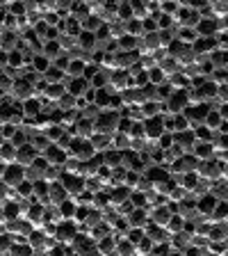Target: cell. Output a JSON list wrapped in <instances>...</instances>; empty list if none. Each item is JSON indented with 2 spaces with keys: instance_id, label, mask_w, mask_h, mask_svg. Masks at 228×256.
Segmentation results:
<instances>
[{
  "instance_id": "6da1fadb",
  "label": "cell",
  "mask_w": 228,
  "mask_h": 256,
  "mask_svg": "<svg viewBox=\"0 0 228 256\" xmlns=\"http://www.w3.org/2000/svg\"><path fill=\"white\" fill-rule=\"evenodd\" d=\"M121 114L112 110H103L98 117L94 119V133H103V135H117V126Z\"/></svg>"
},
{
  "instance_id": "7a4b0ae2",
  "label": "cell",
  "mask_w": 228,
  "mask_h": 256,
  "mask_svg": "<svg viewBox=\"0 0 228 256\" xmlns=\"http://www.w3.org/2000/svg\"><path fill=\"white\" fill-rule=\"evenodd\" d=\"M69 156H71V158H75V160H80V162H85V160L94 158L96 149L91 146L89 140L73 138V142H71V146H69Z\"/></svg>"
},
{
  "instance_id": "3957f363",
  "label": "cell",
  "mask_w": 228,
  "mask_h": 256,
  "mask_svg": "<svg viewBox=\"0 0 228 256\" xmlns=\"http://www.w3.org/2000/svg\"><path fill=\"white\" fill-rule=\"evenodd\" d=\"M75 236H78V224H75L73 220H64V222L57 224L53 238H55V242H59V245H71Z\"/></svg>"
},
{
  "instance_id": "277c9868",
  "label": "cell",
  "mask_w": 228,
  "mask_h": 256,
  "mask_svg": "<svg viewBox=\"0 0 228 256\" xmlns=\"http://www.w3.org/2000/svg\"><path fill=\"white\" fill-rule=\"evenodd\" d=\"M59 183H62V188L66 190L69 199H75L80 192L85 190V178L78 176V174H66V172H64L62 178H59Z\"/></svg>"
},
{
  "instance_id": "5b68a950",
  "label": "cell",
  "mask_w": 228,
  "mask_h": 256,
  "mask_svg": "<svg viewBox=\"0 0 228 256\" xmlns=\"http://www.w3.org/2000/svg\"><path fill=\"white\" fill-rule=\"evenodd\" d=\"M142 124H144V133H146V140H153V142H158L160 135H165V124H162V114L144 119Z\"/></svg>"
},
{
  "instance_id": "8992f818",
  "label": "cell",
  "mask_w": 228,
  "mask_h": 256,
  "mask_svg": "<svg viewBox=\"0 0 228 256\" xmlns=\"http://www.w3.org/2000/svg\"><path fill=\"white\" fill-rule=\"evenodd\" d=\"M23 181H25V170H23V167H18L16 162L5 167V172H2V183H5L7 188H16Z\"/></svg>"
},
{
  "instance_id": "52a82bcc",
  "label": "cell",
  "mask_w": 228,
  "mask_h": 256,
  "mask_svg": "<svg viewBox=\"0 0 228 256\" xmlns=\"http://www.w3.org/2000/svg\"><path fill=\"white\" fill-rule=\"evenodd\" d=\"M144 178H149L151 183H167L171 178V174H169V165H151V167H146V172H144Z\"/></svg>"
},
{
  "instance_id": "ba28073f",
  "label": "cell",
  "mask_w": 228,
  "mask_h": 256,
  "mask_svg": "<svg viewBox=\"0 0 228 256\" xmlns=\"http://www.w3.org/2000/svg\"><path fill=\"white\" fill-rule=\"evenodd\" d=\"M174 144L183 151V154H192L194 144H197L194 130H183V133H174Z\"/></svg>"
},
{
  "instance_id": "9c48e42d",
  "label": "cell",
  "mask_w": 228,
  "mask_h": 256,
  "mask_svg": "<svg viewBox=\"0 0 228 256\" xmlns=\"http://www.w3.org/2000/svg\"><path fill=\"white\" fill-rule=\"evenodd\" d=\"M41 108H43V101L39 98V96H32V98H27V101L21 103V112H23V117L25 119H34L41 114Z\"/></svg>"
},
{
  "instance_id": "30bf717a",
  "label": "cell",
  "mask_w": 228,
  "mask_h": 256,
  "mask_svg": "<svg viewBox=\"0 0 228 256\" xmlns=\"http://www.w3.org/2000/svg\"><path fill=\"white\" fill-rule=\"evenodd\" d=\"M37 156H39V154L34 151V146H32L30 142L23 144L21 149H16V165L25 170V167H30V165H32V160L37 158Z\"/></svg>"
},
{
  "instance_id": "8fae6325",
  "label": "cell",
  "mask_w": 228,
  "mask_h": 256,
  "mask_svg": "<svg viewBox=\"0 0 228 256\" xmlns=\"http://www.w3.org/2000/svg\"><path fill=\"white\" fill-rule=\"evenodd\" d=\"M128 224H130V229H144V226H149V213H146V208H133V213L128 215Z\"/></svg>"
},
{
  "instance_id": "7c38bea8",
  "label": "cell",
  "mask_w": 228,
  "mask_h": 256,
  "mask_svg": "<svg viewBox=\"0 0 228 256\" xmlns=\"http://www.w3.org/2000/svg\"><path fill=\"white\" fill-rule=\"evenodd\" d=\"M41 156L46 158L48 165H64V162H66V158H69V154H66V151H62V149H57L55 144H50V146H48Z\"/></svg>"
},
{
  "instance_id": "4fadbf2b",
  "label": "cell",
  "mask_w": 228,
  "mask_h": 256,
  "mask_svg": "<svg viewBox=\"0 0 228 256\" xmlns=\"http://www.w3.org/2000/svg\"><path fill=\"white\" fill-rule=\"evenodd\" d=\"M64 94H66V87L64 85H46V90H43V94L39 98L43 103H57Z\"/></svg>"
},
{
  "instance_id": "5bb4252c",
  "label": "cell",
  "mask_w": 228,
  "mask_h": 256,
  "mask_svg": "<svg viewBox=\"0 0 228 256\" xmlns=\"http://www.w3.org/2000/svg\"><path fill=\"white\" fill-rule=\"evenodd\" d=\"M75 42H78V48L80 50H82V53H87V55H91L96 50V37L94 34H91V32H80L78 34V39H75Z\"/></svg>"
},
{
  "instance_id": "9a60e30c",
  "label": "cell",
  "mask_w": 228,
  "mask_h": 256,
  "mask_svg": "<svg viewBox=\"0 0 228 256\" xmlns=\"http://www.w3.org/2000/svg\"><path fill=\"white\" fill-rule=\"evenodd\" d=\"M217 199L213 197V194H210V192H208V194H203V197H199L197 199V210H199V215H203V218H208V215L213 213V208L217 206Z\"/></svg>"
},
{
  "instance_id": "2e32d148",
  "label": "cell",
  "mask_w": 228,
  "mask_h": 256,
  "mask_svg": "<svg viewBox=\"0 0 228 256\" xmlns=\"http://www.w3.org/2000/svg\"><path fill=\"white\" fill-rule=\"evenodd\" d=\"M130 188H126V186H117V188H112L110 190V204H112V208H117L119 204H123V202H128V197H130Z\"/></svg>"
},
{
  "instance_id": "e0dca14e",
  "label": "cell",
  "mask_w": 228,
  "mask_h": 256,
  "mask_svg": "<svg viewBox=\"0 0 228 256\" xmlns=\"http://www.w3.org/2000/svg\"><path fill=\"white\" fill-rule=\"evenodd\" d=\"M192 156L201 162V160H213V144L210 142H197L194 149H192Z\"/></svg>"
},
{
  "instance_id": "ac0fdd59",
  "label": "cell",
  "mask_w": 228,
  "mask_h": 256,
  "mask_svg": "<svg viewBox=\"0 0 228 256\" xmlns=\"http://www.w3.org/2000/svg\"><path fill=\"white\" fill-rule=\"evenodd\" d=\"M18 34H14V32H2V37H0V50H5V53H11V50H16L18 48Z\"/></svg>"
},
{
  "instance_id": "d6986e66",
  "label": "cell",
  "mask_w": 228,
  "mask_h": 256,
  "mask_svg": "<svg viewBox=\"0 0 228 256\" xmlns=\"http://www.w3.org/2000/svg\"><path fill=\"white\" fill-rule=\"evenodd\" d=\"M87 87H89V82H87V80H82V78H73V80L69 82V85H66V94H71L73 98H80V96L85 94Z\"/></svg>"
},
{
  "instance_id": "ffe728a7",
  "label": "cell",
  "mask_w": 228,
  "mask_h": 256,
  "mask_svg": "<svg viewBox=\"0 0 228 256\" xmlns=\"http://www.w3.org/2000/svg\"><path fill=\"white\" fill-rule=\"evenodd\" d=\"M210 242H226V222L224 224H210V231L206 236Z\"/></svg>"
},
{
  "instance_id": "44dd1931",
  "label": "cell",
  "mask_w": 228,
  "mask_h": 256,
  "mask_svg": "<svg viewBox=\"0 0 228 256\" xmlns=\"http://www.w3.org/2000/svg\"><path fill=\"white\" fill-rule=\"evenodd\" d=\"M0 162L2 165H14L16 162V149L9 142H0Z\"/></svg>"
},
{
  "instance_id": "7402d4cb",
  "label": "cell",
  "mask_w": 228,
  "mask_h": 256,
  "mask_svg": "<svg viewBox=\"0 0 228 256\" xmlns=\"http://www.w3.org/2000/svg\"><path fill=\"white\" fill-rule=\"evenodd\" d=\"M64 76H66V74H64V71L55 69L53 64H50V66H48V69H46V74H43L41 78L46 80V85H62V82H64Z\"/></svg>"
},
{
  "instance_id": "603a6c76",
  "label": "cell",
  "mask_w": 228,
  "mask_h": 256,
  "mask_svg": "<svg viewBox=\"0 0 228 256\" xmlns=\"http://www.w3.org/2000/svg\"><path fill=\"white\" fill-rule=\"evenodd\" d=\"M110 76L112 71H105V69H98V74L94 76V78L89 80V85L94 87V90H105L107 85H110Z\"/></svg>"
},
{
  "instance_id": "cb8c5ba5",
  "label": "cell",
  "mask_w": 228,
  "mask_h": 256,
  "mask_svg": "<svg viewBox=\"0 0 228 256\" xmlns=\"http://www.w3.org/2000/svg\"><path fill=\"white\" fill-rule=\"evenodd\" d=\"M59 53H62V48H59L57 42H43L41 44V55L46 60H50V64H53V60L57 58Z\"/></svg>"
},
{
  "instance_id": "d4e9b609",
  "label": "cell",
  "mask_w": 228,
  "mask_h": 256,
  "mask_svg": "<svg viewBox=\"0 0 228 256\" xmlns=\"http://www.w3.org/2000/svg\"><path fill=\"white\" fill-rule=\"evenodd\" d=\"M101 26H103L101 18H98V16H94V14H89V16L85 18V21L80 23V30H85V32H91V34H96Z\"/></svg>"
},
{
  "instance_id": "484cf974",
  "label": "cell",
  "mask_w": 228,
  "mask_h": 256,
  "mask_svg": "<svg viewBox=\"0 0 228 256\" xmlns=\"http://www.w3.org/2000/svg\"><path fill=\"white\" fill-rule=\"evenodd\" d=\"M183 224H185V218H181V215H171L169 222H167V226H165V231L169 236L181 234V231H183Z\"/></svg>"
},
{
  "instance_id": "4316f807",
  "label": "cell",
  "mask_w": 228,
  "mask_h": 256,
  "mask_svg": "<svg viewBox=\"0 0 228 256\" xmlns=\"http://www.w3.org/2000/svg\"><path fill=\"white\" fill-rule=\"evenodd\" d=\"M57 208H59V213H62V220H73L78 204H75L73 199H66V202H62Z\"/></svg>"
},
{
  "instance_id": "83f0119b",
  "label": "cell",
  "mask_w": 228,
  "mask_h": 256,
  "mask_svg": "<svg viewBox=\"0 0 228 256\" xmlns=\"http://www.w3.org/2000/svg\"><path fill=\"white\" fill-rule=\"evenodd\" d=\"M48 66H50V60H46L43 55H34V60H32V71H34V74L43 76Z\"/></svg>"
},
{
  "instance_id": "f1b7e54d",
  "label": "cell",
  "mask_w": 228,
  "mask_h": 256,
  "mask_svg": "<svg viewBox=\"0 0 228 256\" xmlns=\"http://www.w3.org/2000/svg\"><path fill=\"white\" fill-rule=\"evenodd\" d=\"M7 66L14 71H18L23 66V53L21 50H11V53H7Z\"/></svg>"
},
{
  "instance_id": "f546056e",
  "label": "cell",
  "mask_w": 228,
  "mask_h": 256,
  "mask_svg": "<svg viewBox=\"0 0 228 256\" xmlns=\"http://www.w3.org/2000/svg\"><path fill=\"white\" fill-rule=\"evenodd\" d=\"M43 135H46V140H48L50 144H55V142H57V140L64 135V128L57 126V124H53V126H48L46 130H43Z\"/></svg>"
},
{
  "instance_id": "4dcf8cb0",
  "label": "cell",
  "mask_w": 228,
  "mask_h": 256,
  "mask_svg": "<svg viewBox=\"0 0 228 256\" xmlns=\"http://www.w3.org/2000/svg\"><path fill=\"white\" fill-rule=\"evenodd\" d=\"M149 74V85H155V87H160L162 82H167V78H165V74L155 66V69H151V71H146Z\"/></svg>"
},
{
  "instance_id": "1f68e13d",
  "label": "cell",
  "mask_w": 228,
  "mask_h": 256,
  "mask_svg": "<svg viewBox=\"0 0 228 256\" xmlns=\"http://www.w3.org/2000/svg\"><path fill=\"white\" fill-rule=\"evenodd\" d=\"M183 130H192L190 122L183 114H174V133H183Z\"/></svg>"
},
{
  "instance_id": "d6a6232c",
  "label": "cell",
  "mask_w": 228,
  "mask_h": 256,
  "mask_svg": "<svg viewBox=\"0 0 228 256\" xmlns=\"http://www.w3.org/2000/svg\"><path fill=\"white\" fill-rule=\"evenodd\" d=\"M142 238H144V229H130L126 234V240H128V242H133V245H137Z\"/></svg>"
},
{
  "instance_id": "836d02e7",
  "label": "cell",
  "mask_w": 228,
  "mask_h": 256,
  "mask_svg": "<svg viewBox=\"0 0 228 256\" xmlns=\"http://www.w3.org/2000/svg\"><path fill=\"white\" fill-rule=\"evenodd\" d=\"M80 98H85V103H87V106H89V103H94V98H96V90L89 85V87H87V90H85V94L80 96Z\"/></svg>"
},
{
  "instance_id": "e575fe53",
  "label": "cell",
  "mask_w": 228,
  "mask_h": 256,
  "mask_svg": "<svg viewBox=\"0 0 228 256\" xmlns=\"http://www.w3.org/2000/svg\"><path fill=\"white\" fill-rule=\"evenodd\" d=\"M7 69V53L5 50H0V71Z\"/></svg>"
},
{
  "instance_id": "d590c367",
  "label": "cell",
  "mask_w": 228,
  "mask_h": 256,
  "mask_svg": "<svg viewBox=\"0 0 228 256\" xmlns=\"http://www.w3.org/2000/svg\"><path fill=\"white\" fill-rule=\"evenodd\" d=\"M0 256H2V254H0Z\"/></svg>"
}]
</instances>
